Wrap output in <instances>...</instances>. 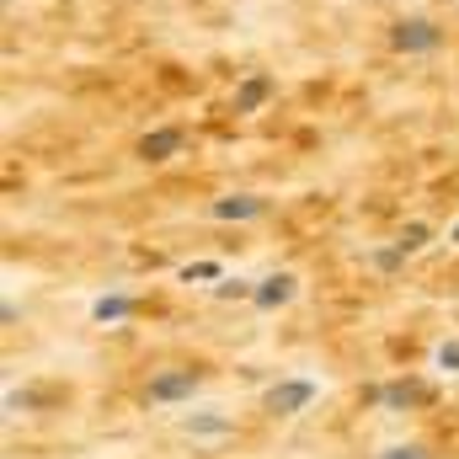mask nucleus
<instances>
[{
  "instance_id": "13",
  "label": "nucleus",
  "mask_w": 459,
  "mask_h": 459,
  "mask_svg": "<svg viewBox=\"0 0 459 459\" xmlns=\"http://www.w3.org/2000/svg\"><path fill=\"white\" fill-rule=\"evenodd\" d=\"M214 273H220V267H214V262H198V267H187V273H182V278H187V283H193V278H214Z\"/></svg>"
},
{
  "instance_id": "2",
  "label": "nucleus",
  "mask_w": 459,
  "mask_h": 459,
  "mask_svg": "<svg viewBox=\"0 0 459 459\" xmlns=\"http://www.w3.org/2000/svg\"><path fill=\"white\" fill-rule=\"evenodd\" d=\"M182 144H187V134L177 128V123H166V128H150L139 144H134V155L144 160V166H160V160H171V155H182Z\"/></svg>"
},
{
  "instance_id": "15",
  "label": "nucleus",
  "mask_w": 459,
  "mask_h": 459,
  "mask_svg": "<svg viewBox=\"0 0 459 459\" xmlns=\"http://www.w3.org/2000/svg\"><path fill=\"white\" fill-rule=\"evenodd\" d=\"M449 240H455V246H459V225H455V230H449Z\"/></svg>"
},
{
  "instance_id": "12",
  "label": "nucleus",
  "mask_w": 459,
  "mask_h": 459,
  "mask_svg": "<svg viewBox=\"0 0 459 459\" xmlns=\"http://www.w3.org/2000/svg\"><path fill=\"white\" fill-rule=\"evenodd\" d=\"M438 363H444V368H455V374H459V342H444V347H438Z\"/></svg>"
},
{
  "instance_id": "8",
  "label": "nucleus",
  "mask_w": 459,
  "mask_h": 459,
  "mask_svg": "<svg viewBox=\"0 0 459 459\" xmlns=\"http://www.w3.org/2000/svg\"><path fill=\"white\" fill-rule=\"evenodd\" d=\"M128 310H134V299L128 294H108V299H97V321H128Z\"/></svg>"
},
{
  "instance_id": "14",
  "label": "nucleus",
  "mask_w": 459,
  "mask_h": 459,
  "mask_svg": "<svg viewBox=\"0 0 459 459\" xmlns=\"http://www.w3.org/2000/svg\"><path fill=\"white\" fill-rule=\"evenodd\" d=\"M379 459H428L422 449H390V455H379Z\"/></svg>"
},
{
  "instance_id": "11",
  "label": "nucleus",
  "mask_w": 459,
  "mask_h": 459,
  "mask_svg": "<svg viewBox=\"0 0 459 459\" xmlns=\"http://www.w3.org/2000/svg\"><path fill=\"white\" fill-rule=\"evenodd\" d=\"M230 422L225 417H193V422H187V433H225Z\"/></svg>"
},
{
  "instance_id": "7",
  "label": "nucleus",
  "mask_w": 459,
  "mask_h": 459,
  "mask_svg": "<svg viewBox=\"0 0 459 459\" xmlns=\"http://www.w3.org/2000/svg\"><path fill=\"white\" fill-rule=\"evenodd\" d=\"M209 214H214V220H256V214H267V198H256V193H230V198H214V204H209Z\"/></svg>"
},
{
  "instance_id": "10",
  "label": "nucleus",
  "mask_w": 459,
  "mask_h": 459,
  "mask_svg": "<svg viewBox=\"0 0 459 459\" xmlns=\"http://www.w3.org/2000/svg\"><path fill=\"white\" fill-rule=\"evenodd\" d=\"M417 395H422L417 385H390V390H385V401H390V406H406V401H417Z\"/></svg>"
},
{
  "instance_id": "6",
  "label": "nucleus",
  "mask_w": 459,
  "mask_h": 459,
  "mask_svg": "<svg viewBox=\"0 0 459 459\" xmlns=\"http://www.w3.org/2000/svg\"><path fill=\"white\" fill-rule=\"evenodd\" d=\"M198 390V374L193 368H171V374H155L150 379V401H187Z\"/></svg>"
},
{
  "instance_id": "1",
  "label": "nucleus",
  "mask_w": 459,
  "mask_h": 459,
  "mask_svg": "<svg viewBox=\"0 0 459 459\" xmlns=\"http://www.w3.org/2000/svg\"><path fill=\"white\" fill-rule=\"evenodd\" d=\"M438 43H444V27L428 22V16H406V22L390 27V48L395 54H433Z\"/></svg>"
},
{
  "instance_id": "4",
  "label": "nucleus",
  "mask_w": 459,
  "mask_h": 459,
  "mask_svg": "<svg viewBox=\"0 0 459 459\" xmlns=\"http://www.w3.org/2000/svg\"><path fill=\"white\" fill-rule=\"evenodd\" d=\"M273 91H278V81H273L267 70H251V75H246V81L235 86V97H230V108H235V113H262V102H267Z\"/></svg>"
},
{
  "instance_id": "9",
  "label": "nucleus",
  "mask_w": 459,
  "mask_h": 459,
  "mask_svg": "<svg viewBox=\"0 0 459 459\" xmlns=\"http://www.w3.org/2000/svg\"><path fill=\"white\" fill-rule=\"evenodd\" d=\"M395 246H401L406 256H411V251H422V246H428V225H406V230H401V240H395Z\"/></svg>"
},
{
  "instance_id": "3",
  "label": "nucleus",
  "mask_w": 459,
  "mask_h": 459,
  "mask_svg": "<svg viewBox=\"0 0 459 459\" xmlns=\"http://www.w3.org/2000/svg\"><path fill=\"white\" fill-rule=\"evenodd\" d=\"M310 401H316V385H310V379H283V385L267 390V411H278V417H294V411H305Z\"/></svg>"
},
{
  "instance_id": "5",
  "label": "nucleus",
  "mask_w": 459,
  "mask_h": 459,
  "mask_svg": "<svg viewBox=\"0 0 459 459\" xmlns=\"http://www.w3.org/2000/svg\"><path fill=\"white\" fill-rule=\"evenodd\" d=\"M294 289H299L294 273H273V278H262V283L251 289V299H256V310H278V305L294 299Z\"/></svg>"
}]
</instances>
